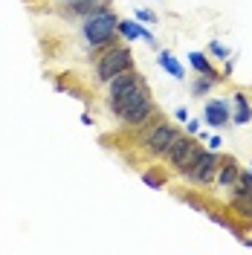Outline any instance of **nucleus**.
<instances>
[{"instance_id": "nucleus-25", "label": "nucleus", "mask_w": 252, "mask_h": 255, "mask_svg": "<svg viewBox=\"0 0 252 255\" xmlns=\"http://www.w3.org/2000/svg\"><path fill=\"white\" fill-rule=\"evenodd\" d=\"M177 119H180V122H189V111H186V108H180V111H177Z\"/></svg>"}, {"instance_id": "nucleus-6", "label": "nucleus", "mask_w": 252, "mask_h": 255, "mask_svg": "<svg viewBox=\"0 0 252 255\" xmlns=\"http://www.w3.org/2000/svg\"><path fill=\"white\" fill-rule=\"evenodd\" d=\"M203 119L212 128H223L229 122V102H226V99H212V102H206Z\"/></svg>"}, {"instance_id": "nucleus-22", "label": "nucleus", "mask_w": 252, "mask_h": 255, "mask_svg": "<svg viewBox=\"0 0 252 255\" xmlns=\"http://www.w3.org/2000/svg\"><path fill=\"white\" fill-rule=\"evenodd\" d=\"M203 142H209V148H212V151H218V148H221V145H223V139H221V136H218V133H215V136H206Z\"/></svg>"}, {"instance_id": "nucleus-8", "label": "nucleus", "mask_w": 252, "mask_h": 255, "mask_svg": "<svg viewBox=\"0 0 252 255\" xmlns=\"http://www.w3.org/2000/svg\"><path fill=\"white\" fill-rule=\"evenodd\" d=\"M151 116H154V99H148V102H142L139 108L122 113L119 119H122L127 128H142V125H148V119H151Z\"/></svg>"}, {"instance_id": "nucleus-18", "label": "nucleus", "mask_w": 252, "mask_h": 255, "mask_svg": "<svg viewBox=\"0 0 252 255\" xmlns=\"http://www.w3.org/2000/svg\"><path fill=\"white\" fill-rule=\"evenodd\" d=\"M142 180H145L148 189H162V186H165V174H159V171H145Z\"/></svg>"}, {"instance_id": "nucleus-23", "label": "nucleus", "mask_w": 252, "mask_h": 255, "mask_svg": "<svg viewBox=\"0 0 252 255\" xmlns=\"http://www.w3.org/2000/svg\"><path fill=\"white\" fill-rule=\"evenodd\" d=\"M186 128H189V133H197V130H200V122H197V119H191V116H189V122H186Z\"/></svg>"}, {"instance_id": "nucleus-11", "label": "nucleus", "mask_w": 252, "mask_h": 255, "mask_svg": "<svg viewBox=\"0 0 252 255\" xmlns=\"http://www.w3.org/2000/svg\"><path fill=\"white\" fill-rule=\"evenodd\" d=\"M200 154H203V145L197 142V139H191V142H189V148L183 151V157H180V162H177L174 168H177L180 174H186V171H189L191 165H194V162L200 159Z\"/></svg>"}, {"instance_id": "nucleus-15", "label": "nucleus", "mask_w": 252, "mask_h": 255, "mask_svg": "<svg viewBox=\"0 0 252 255\" xmlns=\"http://www.w3.org/2000/svg\"><path fill=\"white\" fill-rule=\"evenodd\" d=\"M232 102H235V108H238L235 116H232V122H235V125H247L252 119V108H250V102H247V93L238 90V93L232 96Z\"/></svg>"}, {"instance_id": "nucleus-1", "label": "nucleus", "mask_w": 252, "mask_h": 255, "mask_svg": "<svg viewBox=\"0 0 252 255\" xmlns=\"http://www.w3.org/2000/svg\"><path fill=\"white\" fill-rule=\"evenodd\" d=\"M116 26H119V17L105 9V12H99V15L84 17L81 32H84L87 44H90L93 49H105V47H111L113 35H116Z\"/></svg>"}, {"instance_id": "nucleus-10", "label": "nucleus", "mask_w": 252, "mask_h": 255, "mask_svg": "<svg viewBox=\"0 0 252 255\" xmlns=\"http://www.w3.org/2000/svg\"><path fill=\"white\" fill-rule=\"evenodd\" d=\"M116 32H119L122 38H127V41H136V38H142V41L154 44V35L145 29V26H139V20H119Z\"/></svg>"}, {"instance_id": "nucleus-7", "label": "nucleus", "mask_w": 252, "mask_h": 255, "mask_svg": "<svg viewBox=\"0 0 252 255\" xmlns=\"http://www.w3.org/2000/svg\"><path fill=\"white\" fill-rule=\"evenodd\" d=\"M136 84H142L139 73H133V70H125V73H119L116 79L108 81V96H111V99H116V96L127 93L130 87H136Z\"/></svg>"}, {"instance_id": "nucleus-26", "label": "nucleus", "mask_w": 252, "mask_h": 255, "mask_svg": "<svg viewBox=\"0 0 252 255\" xmlns=\"http://www.w3.org/2000/svg\"><path fill=\"white\" fill-rule=\"evenodd\" d=\"M64 3H76V0H64Z\"/></svg>"}, {"instance_id": "nucleus-3", "label": "nucleus", "mask_w": 252, "mask_h": 255, "mask_svg": "<svg viewBox=\"0 0 252 255\" xmlns=\"http://www.w3.org/2000/svg\"><path fill=\"white\" fill-rule=\"evenodd\" d=\"M180 136V130L168 122H157V125L151 128L145 136H142V145H145V151L151 154V157H165V151L171 148V142Z\"/></svg>"}, {"instance_id": "nucleus-20", "label": "nucleus", "mask_w": 252, "mask_h": 255, "mask_svg": "<svg viewBox=\"0 0 252 255\" xmlns=\"http://www.w3.org/2000/svg\"><path fill=\"white\" fill-rule=\"evenodd\" d=\"M209 52L215 58H229V47H223L221 41H209Z\"/></svg>"}, {"instance_id": "nucleus-24", "label": "nucleus", "mask_w": 252, "mask_h": 255, "mask_svg": "<svg viewBox=\"0 0 252 255\" xmlns=\"http://www.w3.org/2000/svg\"><path fill=\"white\" fill-rule=\"evenodd\" d=\"M235 73V58H226V70H223V76H232Z\"/></svg>"}, {"instance_id": "nucleus-2", "label": "nucleus", "mask_w": 252, "mask_h": 255, "mask_svg": "<svg viewBox=\"0 0 252 255\" xmlns=\"http://www.w3.org/2000/svg\"><path fill=\"white\" fill-rule=\"evenodd\" d=\"M125 70H133V52H130V47H125V44L108 47L105 55L99 58V64H96V81L99 84H108L111 79H116Z\"/></svg>"}, {"instance_id": "nucleus-27", "label": "nucleus", "mask_w": 252, "mask_h": 255, "mask_svg": "<svg viewBox=\"0 0 252 255\" xmlns=\"http://www.w3.org/2000/svg\"><path fill=\"white\" fill-rule=\"evenodd\" d=\"M250 174H252V162H250Z\"/></svg>"}, {"instance_id": "nucleus-19", "label": "nucleus", "mask_w": 252, "mask_h": 255, "mask_svg": "<svg viewBox=\"0 0 252 255\" xmlns=\"http://www.w3.org/2000/svg\"><path fill=\"white\" fill-rule=\"evenodd\" d=\"M212 87H215V81H212V79H206V76H200V79H197L194 84H191V93H194V96H206L209 90H212Z\"/></svg>"}, {"instance_id": "nucleus-12", "label": "nucleus", "mask_w": 252, "mask_h": 255, "mask_svg": "<svg viewBox=\"0 0 252 255\" xmlns=\"http://www.w3.org/2000/svg\"><path fill=\"white\" fill-rule=\"evenodd\" d=\"M189 64L194 67V70H197V73H200V76H206V79H212L215 84L221 81V76L215 73V67H212V61L206 58L203 52H189Z\"/></svg>"}, {"instance_id": "nucleus-9", "label": "nucleus", "mask_w": 252, "mask_h": 255, "mask_svg": "<svg viewBox=\"0 0 252 255\" xmlns=\"http://www.w3.org/2000/svg\"><path fill=\"white\" fill-rule=\"evenodd\" d=\"M218 171H221V174L215 177V180H218V186H221V189H232V186H235V180H238V174H241L238 159L235 157H226V159L221 157V168H218Z\"/></svg>"}, {"instance_id": "nucleus-16", "label": "nucleus", "mask_w": 252, "mask_h": 255, "mask_svg": "<svg viewBox=\"0 0 252 255\" xmlns=\"http://www.w3.org/2000/svg\"><path fill=\"white\" fill-rule=\"evenodd\" d=\"M189 142H191L189 136H183V133H180V136H177V139L171 142V148L165 151V159H168L171 165H177V162H180V157H183V151L189 148Z\"/></svg>"}, {"instance_id": "nucleus-4", "label": "nucleus", "mask_w": 252, "mask_h": 255, "mask_svg": "<svg viewBox=\"0 0 252 255\" xmlns=\"http://www.w3.org/2000/svg\"><path fill=\"white\" fill-rule=\"evenodd\" d=\"M218 168H221V154H218V151H212V148H209V151L203 148L200 159H197V162H194L183 177H189L191 183H197V186H209V183H215Z\"/></svg>"}, {"instance_id": "nucleus-5", "label": "nucleus", "mask_w": 252, "mask_h": 255, "mask_svg": "<svg viewBox=\"0 0 252 255\" xmlns=\"http://www.w3.org/2000/svg\"><path fill=\"white\" fill-rule=\"evenodd\" d=\"M148 99H151V93H148V87H145V81H142V84H136V87H130L127 93L111 99V111L116 113V116H122V113L139 108L142 102H148Z\"/></svg>"}, {"instance_id": "nucleus-17", "label": "nucleus", "mask_w": 252, "mask_h": 255, "mask_svg": "<svg viewBox=\"0 0 252 255\" xmlns=\"http://www.w3.org/2000/svg\"><path fill=\"white\" fill-rule=\"evenodd\" d=\"M232 194H252V174L247 171V174H238L235 186H232Z\"/></svg>"}, {"instance_id": "nucleus-14", "label": "nucleus", "mask_w": 252, "mask_h": 255, "mask_svg": "<svg viewBox=\"0 0 252 255\" xmlns=\"http://www.w3.org/2000/svg\"><path fill=\"white\" fill-rule=\"evenodd\" d=\"M157 61H159V67H162L165 73H171L174 79H186V70H183V64L171 55V49H159Z\"/></svg>"}, {"instance_id": "nucleus-13", "label": "nucleus", "mask_w": 252, "mask_h": 255, "mask_svg": "<svg viewBox=\"0 0 252 255\" xmlns=\"http://www.w3.org/2000/svg\"><path fill=\"white\" fill-rule=\"evenodd\" d=\"M108 3H111V0H76V3H70V6H73V12H76V15L90 17V15L105 12V9H108Z\"/></svg>"}, {"instance_id": "nucleus-21", "label": "nucleus", "mask_w": 252, "mask_h": 255, "mask_svg": "<svg viewBox=\"0 0 252 255\" xmlns=\"http://www.w3.org/2000/svg\"><path fill=\"white\" fill-rule=\"evenodd\" d=\"M136 20H142V23H157V15L151 9H136Z\"/></svg>"}]
</instances>
